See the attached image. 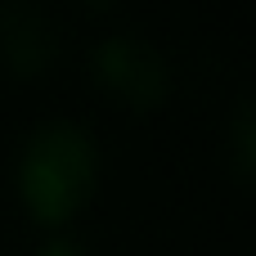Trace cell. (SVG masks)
<instances>
[{
  "mask_svg": "<svg viewBox=\"0 0 256 256\" xmlns=\"http://www.w3.org/2000/svg\"><path fill=\"white\" fill-rule=\"evenodd\" d=\"M58 36L50 18L32 4H4L0 9V63L14 76H36L54 63Z\"/></svg>",
  "mask_w": 256,
  "mask_h": 256,
  "instance_id": "obj_3",
  "label": "cell"
},
{
  "mask_svg": "<svg viewBox=\"0 0 256 256\" xmlns=\"http://www.w3.org/2000/svg\"><path fill=\"white\" fill-rule=\"evenodd\" d=\"M230 153H234V176L248 184L256 171V122H252V104H238L234 112V130H230Z\"/></svg>",
  "mask_w": 256,
  "mask_h": 256,
  "instance_id": "obj_4",
  "label": "cell"
},
{
  "mask_svg": "<svg viewBox=\"0 0 256 256\" xmlns=\"http://www.w3.org/2000/svg\"><path fill=\"white\" fill-rule=\"evenodd\" d=\"M90 68H94V81L108 94H117L122 104H130L140 112L158 108L166 99V86H171V68H166L162 50L144 36H130V32L104 36L94 45Z\"/></svg>",
  "mask_w": 256,
  "mask_h": 256,
  "instance_id": "obj_2",
  "label": "cell"
},
{
  "mask_svg": "<svg viewBox=\"0 0 256 256\" xmlns=\"http://www.w3.org/2000/svg\"><path fill=\"white\" fill-rule=\"evenodd\" d=\"M99 148L81 122H45L18 153V194L36 225H68L94 194Z\"/></svg>",
  "mask_w": 256,
  "mask_h": 256,
  "instance_id": "obj_1",
  "label": "cell"
},
{
  "mask_svg": "<svg viewBox=\"0 0 256 256\" xmlns=\"http://www.w3.org/2000/svg\"><path fill=\"white\" fill-rule=\"evenodd\" d=\"M40 256H81V243H72V238H54V243H45Z\"/></svg>",
  "mask_w": 256,
  "mask_h": 256,
  "instance_id": "obj_5",
  "label": "cell"
}]
</instances>
